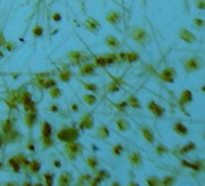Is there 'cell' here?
Segmentation results:
<instances>
[{
	"label": "cell",
	"instance_id": "obj_30",
	"mask_svg": "<svg viewBox=\"0 0 205 186\" xmlns=\"http://www.w3.org/2000/svg\"><path fill=\"white\" fill-rule=\"evenodd\" d=\"M7 164H9V166L13 169L15 173H18V172L21 171V167H19V164L17 163V161L15 160V157H12V158H10L9 161H7Z\"/></svg>",
	"mask_w": 205,
	"mask_h": 186
},
{
	"label": "cell",
	"instance_id": "obj_8",
	"mask_svg": "<svg viewBox=\"0 0 205 186\" xmlns=\"http://www.w3.org/2000/svg\"><path fill=\"white\" fill-rule=\"evenodd\" d=\"M26 125L28 128H31L33 126H34L35 123V121H36V108L34 109H31L30 111L27 112V115H26Z\"/></svg>",
	"mask_w": 205,
	"mask_h": 186
},
{
	"label": "cell",
	"instance_id": "obj_14",
	"mask_svg": "<svg viewBox=\"0 0 205 186\" xmlns=\"http://www.w3.org/2000/svg\"><path fill=\"white\" fill-rule=\"evenodd\" d=\"M85 23H86V27H87L89 30H91L92 33H95V31L100 28V24L98 23L94 18H92V17H88Z\"/></svg>",
	"mask_w": 205,
	"mask_h": 186
},
{
	"label": "cell",
	"instance_id": "obj_60",
	"mask_svg": "<svg viewBox=\"0 0 205 186\" xmlns=\"http://www.w3.org/2000/svg\"><path fill=\"white\" fill-rule=\"evenodd\" d=\"M203 91H204V92H205V86H204V87H203Z\"/></svg>",
	"mask_w": 205,
	"mask_h": 186
},
{
	"label": "cell",
	"instance_id": "obj_9",
	"mask_svg": "<svg viewBox=\"0 0 205 186\" xmlns=\"http://www.w3.org/2000/svg\"><path fill=\"white\" fill-rule=\"evenodd\" d=\"M94 72H95V65L92 63H86L80 70V74L82 76H91V75H94Z\"/></svg>",
	"mask_w": 205,
	"mask_h": 186
},
{
	"label": "cell",
	"instance_id": "obj_12",
	"mask_svg": "<svg viewBox=\"0 0 205 186\" xmlns=\"http://www.w3.org/2000/svg\"><path fill=\"white\" fill-rule=\"evenodd\" d=\"M147 107H149V110L152 112V114H153L154 116H157V117L162 116V115H163V112H164V110L159 107L158 104H156L154 102H150Z\"/></svg>",
	"mask_w": 205,
	"mask_h": 186
},
{
	"label": "cell",
	"instance_id": "obj_49",
	"mask_svg": "<svg viewBox=\"0 0 205 186\" xmlns=\"http://www.w3.org/2000/svg\"><path fill=\"white\" fill-rule=\"evenodd\" d=\"M194 24H195L197 28H202V27L204 26V21H203V20H199V18H195V20H194Z\"/></svg>",
	"mask_w": 205,
	"mask_h": 186
},
{
	"label": "cell",
	"instance_id": "obj_52",
	"mask_svg": "<svg viewBox=\"0 0 205 186\" xmlns=\"http://www.w3.org/2000/svg\"><path fill=\"white\" fill-rule=\"evenodd\" d=\"M48 109H50L52 112H57V111H58V107H57L56 104H52V105H51V107L48 108Z\"/></svg>",
	"mask_w": 205,
	"mask_h": 186
},
{
	"label": "cell",
	"instance_id": "obj_24",
	"mask_svg": "<svg viewBox=\"0 0 205 186\" xmlns=\"http://www.w3.org/2000/svg\"><path fill=\"white\" fill-rule=\"evenodd\" d=\"M174 131H175L177 134H180V135H186V134L188 133V129H187L182 123H180V122H176V123L174 125Z\"/></svg>",
	"mask_w": 205,
	"mask_h": 186
},
{
	"label": "cell",
	"instance_id": "obj_40",
	"mask_svg": "<svg viewBox=\"0 0 205 186\" xmlns=\"http://www.w3.org/2000/svg\"><path fill=\"white\" fill-rule=\"evenodd\" d=\"M44 178L46 179V185L51 186L53 184V174L52 173H45L44 174Z\"/></svg>",
	"mask_w": 205,
	"mask_h": 186
},
{
	"label": "cell",
	"instance_id": "obj_35",
	"mask_svg": "<svg viewBox=\"0 0 205 186\" xmlns=\"http://www.w3.org/2000/svg\"><path fill=\"white\" fill-rule=\"evenodd\" d=\"M95 62V65H98V67H106L108 64H106V59H105V57L103 56V57H97L95 59H94Z\"/></svg>",
	"mask_w": 205,
	"mask_h": 186
},
{
	"label": "cell",
	"instance_id": "obj_10",
	"mask_svg": "<svg viewBox=\"0 0 205 186\" xmlns=\"http://www.w3.org/2000/svg\"><path fill=\"white\" fill-rule=\"evenodd\" d=\"M68 57L75 63V64H80L81 62H83L86 59V56L83 53H81L79 51H72L70 53H68Z\"/></svg>",
	"mask_w": 205,
	"mask_h": 186
},
{
	"label": "cell",
	"instance_id": "obj_17",
	"mask_svg": "<svg viewBox=\"0 0 205 186\" xmlns=\"http://www.w3.org/2000/svg\"><path fill=\"white\" fill-rule=\"evenodd\" d=\"M180 38H181L186 42H193L195 40V36L191 33V31H188L187 29H181V30H180Z\"/></svg>",
	"mask_w": 205,
	"mask_h": 186
},
{
	"label": "cell",
	"instance_id": "obj_50",
	"mask_svg": "<svg viewBox=\"0 0 205 186\" xmlns=\"http://www.w3.org/2000/svg\"><path fill=\"white\" fill-rule=\"evenodd\" d=\"M52 18H53V21H54V22H59V21L62 20V16H60L58 12H56V13H53Z\"/></svg>",
	"mask_w": 205,
	"mask_h": 186
},
{
	"label": "cell",
	"instance_id": "obj_2",
	"mask_svg": "<svg viewBox=\"0 0 205 186\" xmlns=\"http://www.w3.org/2000/svg\"><path fill=\"white\" fill-rule=\"evenodd\" d=\"M82 151V146L80 144L75 143V141H68L65 143V152H67V155L69 156L70 160H75L77 155H80Z\"/></svg>",
	"mask_w": 205,
	"mask_h": 186
},
{
	"label": "cell",
	"instance_id": "obj_45",
	"mask_svg": "<svg viewBox=\"0 0 205 186\" xmlns=\"http://www.w3.org/2000/svg\"><path fill=\"white\" fill-rule=\"evenodd\" d=\"M83 86L87 88L88 91H92V92H97L98 91L97 90V86L94 84H86V82H83Z\"/></svg>",
	"mask_w": 205,
	"mask_h": 186
},
{
	"label": "cell",
	"instance_id": "obj_56",
	"mask_svg": "<svg viewBox=\"0 0 205 186\" xmlns=\"http://www.w3.org/2000/svg\"><path fill=\"white\" fill-rule=\"evenodd\" d=\"M71 108H72L74 111H77V105H76V104H72V105H71Z\"/></svg>",
	"mask_w": 205,
	"mask_h": 186
},
{
	"label": "cell",
	"instance_id": "obj_41",
	"mask_svg": "<svg viewBox=\"0 0 205 186\" xmlns=\"http://www.w3.org/2000/svg\"><path fill=\"white\" fill-rule=\"evenodd\" d=\"M146 183L149 184V185H151V186H157V185H159L161 184V181L157 179L156 176H152V178H149V179L146 180Z\"/></svg>",
	"mask_w": 205,
	"mask_h": 186
},
{
	"label": "cell",
	"instance_id": "obj_29",
	"mask_svg": "<svg viewBox=\"0 0 205 186\" xmlns=\"http://www.w3.org/2000/svg\"><path fill=\"white\" fill-rule=\"evenodd\" d=\"M142 131V135H144V138H145V140L146 141H149V143H153V133L150 131L149 128H142L141 129Z\"/></svg>",
	"mask_w": 205,
	"mask_h": 186
},
{
	"label": "cell",
	"instance_id": "obj_31",
	"mask_svg": "<svg viewBox=\"0 0 205 186\" xmlns=\"http://www.w3.org/2000/svg\"><path fill=\"white\" fill-rule=\"evenodd\" d=\"M83 102L87 104V105H94L95 104V102H97V98H95V95H93V94H85L83 95Z\"/></svg>",
	"mask_w": 205,
	"mask_h": 186
},
{
	"label": "cell",
	"instance_id": "obj_13",
	"mask_svg": "<svg viewBox=\"0 0 205 186\" xmlns=\"http://www.w3.org/2000/svg\"><path fill=\"white\" fill-rule=\"evenodd\" d=\"M129 162H130V164L134 166V167H140L141 163H142L140 153H138V152H132V153L129 155Z\"/></svg>",
	"mask_w": 205,
	"mask_h": 186
},
{
	"label": "cell",
	"instance_id": "obj_33",
	"mask_svg": "<svg viewBox=\"0 0 205 186\" xmlns=\"http://www.w3.org/2000/svg\"><path fill=\"white\" fill-rule=\"evenodd\" d=\"M138 59H139V56L135 52H128V53H126V62L133 63V62H136Z\"/></svg>",
	"mask_w": 205,
	"mask_h": 186
},
{
	"label": "cell",
	"instance_id": "obj_20",
	"mask_svg": "<svg viewBox=\"0 0 205 186\" xmlns=\"http://www.w3.org/2000/svg\"><path fill=\"white\" fill-rule=\"evenodd\" d=\"M71 76H72V72H71L70 70H68V69H62V70L58 72V77H59L60 81H63V82L69 81Z\"/></svg>",
	"mask_w": 205,
	"mask_h": 186
},
{
	"label": "cell",
	"instance_id": "obj_4",
	"mask_svg": "<svg viewBox=\"0 0 205 186\" xmlns=\"http://www.w3.org/2000/svg\"><path fill=\"white\" fill-rule=\"evenodd\" d=\"M36 81L39 82L40 87H42V88H46V90H48L50 87L52 86H56V81L52 79V77H47L45 74H41V75H38L36 76Z\"/></svg>",
	"mask_w": 205,
	"mask_h": 186
},
{
	"label": "cell",
	"instance_id": "obj_51",
	"mask_svg": "<svg viewBox=\"0 0 205 186\" xmlns=\"http://www.w3.org/2000/svg\"><path fill=\"white\" fill-rule=\"evenodd\" d=\"M5 42H6V40H5V38H4V34H3V31L0 30V46H4Z\"/></svg>",
	"mask_w": 205,
	"mask_h": 186
},
{
	"label": "cell",
	"instance_id": "obj_44",
	"mask_svg": "<svg viewBox=\"0 0 205 186\" xmlns=\"http://www.w3.org/2000/svg\"><path fill=\"white\" fill-rule=\"evenodd\" d=\"M4 46L6 47V50H7V51H10V52L16 50V44H15L13 41H6Z\"/></svg>",
	"mask_w": 205,
	"mask_h": 186
},
{
	"label": "cell",
	"instance_id": "obj_48",
	"mask_svg": "<svg viewBox=\"0 0 205 186\" xmlns=\"http://www.w3.org/2000/svg\"><path fill=\"white\" fill-rule=\"evenodd\" d=\"M167 152V149L163 146V145H158L157 146V153L158 155H163V153H165Z\"/></svg>",
	"mask_w": 205,
	"mask_h": 186
},
{
	"label": "cell",
	"instance_id": "obj_37",
	"mask_svg": "<svg viewBox=\"0 0 205 186\" xmlns=\"http://www.w3.org/2000/svg\"><path fill=\"white\" fill-rule=\"evenodd\" d=\"M194 149H195V145H194L193 143H188V144L186 145V146H185L183 149H181L179 152H180V153H186V152L192 151V150H194Z\"/></svg>",
	"mask_w": 205,
	"mask_h": 186
},
{
	"label": "cell",
	"instance_id": "obj_34",
	"mask_svg": "<svg viewBox=\"0 0 205 186\" xmlns=\"http://www.w3.org/2000/svg\"><path fill=\"white\" fill-rule=\"evenodd\" d=\"M123 150H124V149H123L122 145H121V144H117V145H115V146L112 148V153H113L115 156H120L121 153L123 152Z\"/></svg>",
	"mask_w": 205,
	"mask_h": 186
},
{
	"label": "cell",
	"instance_id": "obj_42",
	"mask_svg": "<svg viewBox=\"0 0 205 186\" xmlns=\"http://www.w3.org/2000/svg\"><path fill=\"white\" fill-rule=\"evenodd\" d=\"M174 181H175V179H174L173 176H165L161 183H162L163 185H165V186H169V185H171V184H174Z\"/></svg>",
	"mask_w": 205,
	"mask_h": 186
},
{
	"label": "cell",
	"instance_id": "obj_58",
	"mask_svg": "<svg viewBox=\"0 0 205 186\" xmlns=\"http://www.w3.org/2000/svg\"><path fill=\"white\" fill-rule=\"evenodd\" d=\"M1 58H3V52L0 51V59H1Z\"/></svg>",
	"mask_w": 205,
	"mask_h": 186
},
{
	"label": "cell",
	"instance_id": "obj_18",
	"mask_svg": "<svg viewBox=\"0 0 205 186\" xmlns=\"http://www.w3.org/2000/svg\"><path fill=\"white\" fill-rule=\"evenodd\" d=\"M52 134V128L51 125L48 122H42V126H41V138H47V137H51Z\"/></svg>",
	"mask_w": 205,
	"mask_h": 186
},
{
	"label": "cell",
	"instance_id": "obj_7",
	"mask_svg": "<svg viewBox=\"0 0 205 186\" xmlns=\"http://www.w3.org/2000/svg\"><path fill=\"white\" fill-rule=\"evenodd\" d=\"M175 75H176V72H175L174 68H167V69H164L162 71L161 79L163 80V81H165V82H173Z\"/></svg>",
	"mask_w": 205,
	"mask_h": 186
},
{
	"label": "cell",
	"instance_id": "obj_36",
	"mask_svg": "<svg viewBox=\"0 0 205 186\" xmlns=\"http://www.w3.org/2000/svg\"><path fill=\"white\" fill-rule=\"evenodd\" d=\"M118 90H120V87L116 82H110L106 86V91H109V92H117Z\"/></svg>",
	"mask_w": 205,
	"mask_h": 186
},
{
	"label": "cell",
	"instance_id": "obj_43",
	"mask_svg": "<svg viewBox=\"0 0 205 186\" xmlns=\"http://www.w3.org/2000/svg\"><path fill=\"white\" fill-rule=\"evenodd\" d=\"M44 33V29L41 28L40 26H35L34 28H33V34H34L35 36H41Z\"/></svg>",
	"mask_w": 205,
	"mask_h": 186
},
{
	"label": "cell",
	"instance_id": "obj_53",
	"mask_svg": "<svg viewBox=\"0 0 205 186\" xmlns=\"http://www.w3.org/2000/svg\"><path fill=\"white\" fill-rule=\"evenodd\" d=\"M100 181H101V180H100V179H99V178H98V176H97V178H95V179H93V180H92L91 183H89V184H91V185H97V184H100Z\"/></svg>",
	"mask_w": 205,
	"mask_h": 186
},
{
	"label": "cell",
	"instance_id": "obj_28",
	"mask_svg": "<svg viewBox=\"0 0 205 186\" xmlns=\"http://www.w3.org/2000/svg\"><path fill=\"white\" fill-rule=\"evenodd\" d=\"M128 104H129L132 108H134V109H140V107H141L140 102H139V99H136L135 95H130V97H129Z\"/></svg>",
	"mask_w": 205,
	"mask_h": 186
},
{
	"label": "cell",
	"instance_id": "obj_38",
	"mask_svg": "<svg viewBox=\"0 0 205 186\" xmlns=\"http://www.w3.org/2000/svg\"><path fill=\"white\" fill-rule=\"evenodd\" d=\"M41 140H42V145L44 148H50L53 145V140L51 137H47V138H41Z\"/></svg>",
	"mask_w": 205,
	"mask_h": 186
},
{
	"label": "cell",
	"instance_id": "obj_32",
	"mask_svg": "<svg viewBox=\"0 0 205 186\" xmlns=\"http://www.w3.org/2000/svg\"><path fill=\"white\" fill-rule=\"evenodd\" d=\"M87 166L91 168V169H95V167L98 166V160H97V157H94V156H89L88 158H87Z\"/></svg>",
	"mask_w": 205,
	"mask_h": 186
},
{
	"label": "cell",
	"instance_id": "obj_26",
	"mask_svg": "<svg viewBox=\"0 0 205 186\" xmlns=\"http://www.w3.org/2000/svg\"><path fill=\"white\" fill-rule=\"evenodd\" d=\"M116 126H117V128L120 129V131H122V132L127 131V129L129 128V123L127 122L126 120H123V118H117L116 120Z\"/></svg>",
	"mask_w": 205,
	"mask_h": 186
},
{
	"label": "cell",
	"instance_id": "obj_57",
	"mask_svg": "<svg viewBox=\"0 0 205 186\" xmlns=\"http://www.w3.org/2000/svg\"><path fill=\"white\" fill-rule=\"evenodd\" d=\"M3 140H4V138H3V137H1V135H0V148H1V146H3Z\"/></svg>",
	"mask_w": 205,
	"mask_h": 186
},
{
	"label": "cell",
	"instance_id": "obj_59",
	"mask_svg": "<svg viewBox=\"0 0 205 186\" xmlns=\"http://www.w3.org/2000/svg\"><path fill=\"white\" fill-rule=\"evenodd\" d=\"M3 166H4V164H3V162H0V169L3 168Z\"/></svg>",
	"mask_w": 205,
	"mask_h": 186
},
{
	"label": "cell",
	"instance_id": "obj_6",
	"mask_svg": "<svg viewBox=\"0 0 205 186\" xmlns=\"http://www.w3.org/2000/svg\"><path fill=\"white\" fill-rule=\"evenodd\" d=\"M94 125V120H93V116L92 114H85V115H82L81 117V122H80V126L81 128H83V129H91Z\"/></svg>",
	"mask_w": 205,
	"mask_h": 186
},
{
	"label": "cell",
	"instance_id": "obj_16",
	"mask_svg": "<svg viewBox=\"0 0 205 186\" xmlns=\"http://www.w3.org/2000/svg\"><path fill=\"white\" fill-rule=\"evenodd\" d=\"M105 42H106V45H108V46L111 48V50H117V48L120 47V41H118V39H117V38H115V36H112V35L106 36Z\"/></svg>",
	"mask_w": 205,
	"mask_h": 186
},
{
	"label": "cell",
	"instance_id": "obj_54",
	"mask_svg": "<svg viewBox=\"0 0 205 186\" xmlns=\"http://www.w3.org/2000/svg\"><path fill=\"white\" fill-rule=\"evenodd\" d=\"M53 164H54L56 168H60V162H59V161H54Z\"/></svg>",
	"mask_w": 205,
	"mask_h": 186
},
{
	"label": "cell",
	"instance_id": "obj_47",
	"mask_svg": "<svg viewBox=\"0 0 205 186\" xmlns=\"http://www.w3.org/2000/svg\"><path fill=\"white\" fill-rule=\"evenodd\" d=\"M197 7L200 10H205V0H197Z\"/></svg>",
	"mask_w": 205,
	"mask_h": 186
},
{
	"label": "cell",
	"instance_id": "obj_23",
	"mask_svg": "<svg viewBox=\"0 0 205 186\" xmlns=\"http://www.w3.org/2000/svg\"><path fill=\"white\" fill-rule=\"evenodd\" d=\"M15 160L17 161V163L19 164V167L21 168H26L27 167V164H28V162L29 161L27 160V157L23 155V153H19V155H16L15 156Z\"/></svg>",
	"mask_w": 205,
	"mask_h": 186
},
{
	"label": "cell",
	"instance_id": "obj_3",
	"mask_svg": "<svg viewBox=\"0 0 205 186\" xmlns=\"http://www.w3.org/2000/svg\"><path fill=\"white\" fill-rule=\"evenodd\" d=\"M130 38L138 44H145L146 39H147V34L142 28H134L130 31Z\"/></svg>",
	"mask_w": 205,
	"mask_h": 186
},
{
	"label": "cell",
	"instance_id": "obj_25",
	"mask_svg": "<svg viewBox=\"0 0 205 186\" xmlns=\"http://www.w3.org/2000/svg\"><path fill=\"white\" fill-rule=\"evenodd\" d=\"M48 92H50V97L52 99H57V98H59V97L62 95V92L60 90L57 86H52L48 88Z\"/></svg>",
	"mask_w": 205,
	"mask_h": 186
},
{
	"label": "cell",
	"instance_id": "obj_21",
	"mask_svg": "<svg viewBox=\"0 0 205 186\" xmlns=\"http://www.w3.org/2000/svg\"><path fill=\"white\" fill-rule=\"evenodd\" d=\"M71 181V174L68 172H64L58 179V185L65 186V185H69V183Z\"/></svg>",
	"mask_w": 205,
	"mask_h": 186
},
{
	"label": "cell",
	"instance_id": "obj_46",
	"mask_svg": "<svg viewBox=\"0 0 205 186\" xmlns=\"http://www.w3.org/2000/svg\"><path fill=\"white\" fill-rule=\"evenodd\" d=\"M128 105V103L127 102H122V103H118V104H116V108L118 109V110H121V111H123L126 109V107Z\"/></svg>",
	"mask_w": 205,
	"mask_h": 186
},
{
	"label": "cell",
	"instance_id": "obj_1",
	"mask_svg": "<svg viewBox=\"0 0 205 186\" xmlns=\"http://www.w3.org/2000/svg\"><path fill=\"white\" fill-rule=\"evenodd\" d=\"M57 139L60 141H75L79 138V131L74 127H65L57 132Z\"/></svg>",
	"mask_w": 205,
	"mask_h": 186
},
{
	"label": "cell",
	"instance_id": "obj_15",
	"mask_svg": "<svg viewBox=\"0 0 205 186\" xmlns=\"http://www.w3.org/2000/svg\"><path fill=\"white\" fill-rule=\"evenodd\" d=\"M192 98H193V95H192V92L191 91H188V90H185L181 94V97H180V100H179V104L181 105V107H183V105L186 103H190L192 102Z\"/></svg>",
	"mask_w": 205,
	"mask_h": 186
},
{
	"label": "cell",
	"instance_id": "obj_55",
	"mask_svg": "<svg viewBox=\"0 0 205 186\" xmlns=\"http://www.w3.org/2000/svg\"><path fill=\"white\" fill-rule=\"evenodd\" d=\"M28 149H29L30 151H34V150H35V148H34V145H33V144H30V143L28 144Z\"/></svg>",
	"mask_w": 205,
	"mask_h": 186
},
{
	"label": "cell",
	"instance_id": "obj_5",
	"mask_svg": "<svg viewBox=\"0 0 205 186\" xmlns=\"http://www.w3.org/2000/svg\"><path fill=\"white\" fill-rule=\"evenodd\" d=\"M185 69H186V71H197V70H199L200 69V67H202V63H200V59L199 58H197V57H194V58H190V59H187L186 62H185Z\"/></svg>",
	"mask_w": 205,
	"mask_h": 186
},
{
	"label": "cell",
	"instance_id": "obj_27",
	"mask_svg": "<svg viewBox=\"0 0 205 186\" xmlns=\"http://www.w3.org/2000/svg\"><path fill=\"white\" fill-rule=\"evenodd\" d=\"M1 129H3V132H4L5 134L10 133L12 129H13V125H12V122H11V120H5L4 122L1 123Z\"/></svg>",
	"mask_w": 205,
	"mask_h": 186
},
{
	"label": "cell",
	"instance_id": "obj_19",
	"mask_svg": "<svg viewBox=\"0 0 205 186\" xmlns=\"http://www.w3.org/2000/svg\"><path fill=\"white\" fill-rule=\"evenodd\" d=\"M27 168H28V171H29L31 174H36V173H39V171H40L41 164H40V162H38V161L34 160V161H30V162H28Z\"/></svg>",
	"mask_w": 205,
	"mask_h": 186
},
{
	"label": "cell",
	"instance_id": "obj_39",
	"mask_svg": "<svg viewBox=\"0 0 205 186\" xmlns=\"http://www.w3.org/2000/svg\"><path fill=\"white\" fill-rule=\"evenodd\" d=\"M97 176L99 178L100 180H104V179H109L110 178V173L106 172V171H99L97 173Z\"/></svg>",
	"mask_w": 205,
	"mask_h": 186
},
{
	"label": "cell",
	"instance_id": "obj_22",
	"mask_svg": "<svg viewBox=\"0 0 205 186\" xmlns=\"http://www.w3.org/2000/svg\"><path fill=\"white\" fill-rule=\"evenodd\" d=\"M109 135H110V132H109V129L106 128L105 126H100L99 128L97 129V137H99L100 139L109 138Z\"/></svg>",
	"mask_w": 205,
	"mask_h": 186
},
{
	"label": "cell",
	"instance_id": "obj_11",
	"mask_svg": "<svg viewBox=\"0 0 205 186\" xmlns=\"http://www.w3.org/2000/svg\"><path fill=\"white\" fill-rule=\"evenodd\" d=\"M121 20H122V16L118 11H110L108 16H106V21L110 24H117Z\"/></svg>",
	"mask_w": 205,
	"mask_h": 186
}]
</instances>
